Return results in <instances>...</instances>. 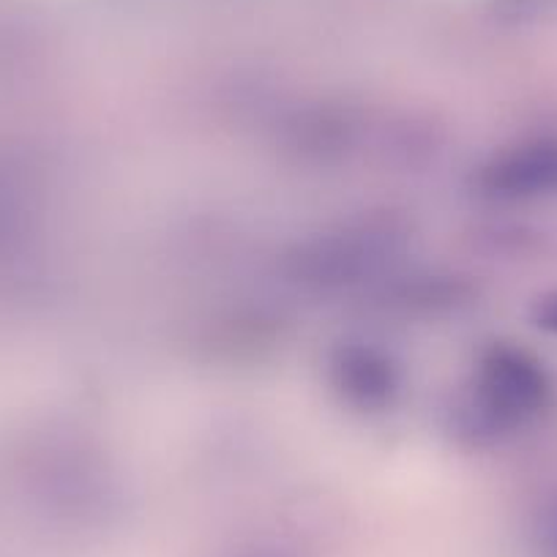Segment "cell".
I'll use <instances>...</instances> for the list:
<instances>
[{"label": "cell", "instance_id": "6da1fadb", "mask_svg": "<svg viewBox=\"0 0 557 557\" xmlns=\"http://www.w3.org/2000/svg\"><path fill=\"white\" fill-rule=\"evenodd\" d=\"M513 191H555L557 189V143H544L513 159L503 173Z\"/></svg>", "mask_w": 557, "mask_h": 557}, {"label": "cell", "instance_id": "3957f363", "mask_svg": "<svg viewBox=\"0 0 557 557\" xmlns=\"http://www.w3.org/2000/svg\"><path fill=\"white\" fill-rule=\"evenodd\" d=\"M552 544H555V549H557V519H555V524H552Z\"/></svg>", "mask_w": 557, "mask_h": 557}, {"label": "cell", "instance_id": "7a4b0ae2", "mask_svg": "<svg viewBox=\"0 0 557 557\" xmlns=\"http://www.w3.org/2000/svg\"><path fill=\"white\" fill-rule=\"evenodd\" d=\"M535 320H539L541 329L555 331L557 334V296H549L546 301L539 304V312H535Z\"/></svg>", "mask_w": 557, "mask_h": 557}]
</instances>
